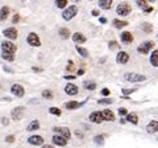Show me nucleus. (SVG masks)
I'll return each mask as SVG.
<instances>
[{"mask_svg":"<svg viewBox=\"0 0 158 148\" xmlns=\"http://www.w3.org/2000/svg\"><path fill=\"white\" fill-rule=\"evenodd\" d=\"M40 128V122L38 120H33L29 123V126H28V131H36Z\"/></svg>","mask_w":158,"mask_h":148,"instance_id":"cd10ccee","label":"nucleus"},{"mask_svg":"<svg viewBox=\"0 0 158 148\" xmlns=\"http://www.w3.org/2000/svg\"><path fill=\"white\" fill-rule=\"evenodd\" d=\"M136 3H137V6L140 7L144 12H146V13H150V12L153 11V7L148 6V0H137Z\"/></svg>","mask_w":158,"mask_h":148,"instance_id":"2eb2a0df","label":"nucleus"},{"mask_svg":"<svg viewBox=\"0 0 158 148\" xmlns=\"http://www.w3.org/2000/svg\"><path fill=\"white\" fill-rule=\"evenodd\" d=\"M110 48H111V49L117 48V42H116V41H111V42H110Z\"/></svg>","mask_w":158,"mask_h":148,"instance_id":"37998d69","label":"nucleus"},{"mask_svg":"<svg viewBox=\"0 0 158 148\" xmlns=\"http://www.w3.org/2000/svg\"><path fill=\"white\" fill-rule=\"evenodd\" d=\"M74 2H77V3H78V2H81V0H74Z\"/></svg>","mask_w":158,"mask_h":148,"instance_id":"5fc2aeb1","label":"nucleus"},{"mask_svg":"<svg viewBox=\"0 0 158 148\" xmlns=\"http://www.w3.org/2000/svg\"><path fill=\"white\" fill-rule=\"evenodd\" d=\"M65 78H66V80H74L75 77H74V76H65Z\"/></svg>","mask_w":158,"mask_h":148,"instance_id":"de8ad7c7","label":"nucleus"},{"mask_svg":"<svg viewBox=\"0 0 158 148\" xmlns=\"http://www.w3.org/2000/svg\"><path fill=\"white\" fill-rule=\"evenodd\" d=\"M28 143L32 146H41L44 143V137L40 136V135H32V136H29Z\"/></svg>","mask_w":158,"mask_h":148,"instance_id":"ddd939ff","label":"nucleus"},{"mask_svg":"<svg viewBox=\"0 0 158 148\" xmlns=\"http://www.w3.org/2000/svg\"><path fill=\"white\" fill-rule=\"evenodd\" d=\"M113 0H99V7L102 9H111Z\"/></svg>","mask_w":158,"mask_h":148,"instance_id":"412c9836","label":"nucleus"},{"mask_svg":"<svg viewBox=\"0 0 158 148\" xmlns=\"http://www.w3.org/2000/svg\"><path fill=\"white\" fill-rule=\"evenodd\" d=\"M92 15H94V16H99V12L96 11V9H94V11H92Z\"/></svg>","mask_w":158,"mask_h":148,"instance_id":"09e8293b","label":"nucleus"},{"mask_svg":"<svg viewBox=\"0 0 158 148\" xmlns=\"http://www.w3.org/2000/svg\"><path fill=\"white\" fill-rule=\"evenodd\" d=\"M102 94L103 95H110V90H108V89H103V90H102Z\"/></svg>","mask_w":158,"mask_h":148,"instance_id":"c03bdc74","label":"nucleus"},{"mask_svg":"<svg viewBox=\"0 0 158 148\" xmlns=\"http://www.w3.org/2000/svg\"><path fill=\"white\" fill-rule=\"evenodd\" d=\"M127 120L131 122L132 124H137L138 123V118L136 114H127Z\"/></svg>","mask_w":158,"mask_h":148,"instance_id":"c85d7f7f","label":"nucleus"},{"mask_svg":"<svg viewBox=\"0 0 158 148\" xmlns=\"http://www.w3.org/2000/svg\"><path fill=\"white\" fill-rule=\"evenodd\" d=\"M94 141H95V144H98V146H103V144H104V139H103V136H102V135L95 136Z\"/></svg>","mask_w":158,"mask_h":148,"instance_id":"f704fd0d","label":"nucleus"},{"mask_svg":"<svg viewBox=\"0 0 158 148\" xmlns=\"http://www.w3.org/2000/svg\"><path fill=\"white\" fill-rule=\"evenodd\" d=\"M11 93L13 95H16L17 98H21V97H24V94H25V90H24V87L21 85L15 83V85H12V87H11Z\"/></svg>","mask_w":158,"mask_h":148,"instance_id":"0eeeda50","label":"nucleus"},{"mask_svg":"<svg viewBox=\"0 0 158 148\" xmlns=\"http://www.w3.org/2000/svg\"><path fill=\"white\" fill-rule=\"evenodd\" d=\"M42 97L46 98V99H53V93L50 90H44L42 91Z\"/></svg>","mask_w":158,"mask_h":148,"instance_id":"c9c22d12","label":"nucleus"},{"mask_svg":"<svg viewBox=\"0 0 158 148\" xmlns=\"http://www.w3.org/2000/svg\"><path fill=\"white\" fill-rule=\"evenodd\" d=\"M118 114H120V115H127V114H128V111H127V108H124V107H121V108H118Z\"/></svg>","mask_w":158,"mask_h":148,"instance_id":"a19ab883","label":"nucleus"},{"mask_svg":"<svg viewBox=\"0 0 158 148\" xmlns=\"http://www.w3.org/2000/svg\"><path fill=\"white\" fill-rule=\"evenodd\" d=\"M56 6H57L58 8H66L67 0H56Z\"/></svg>","mask_w":158,"mask_h":148,"instance_id":"72a5a7b5","label":"nucleus"},{"mask_svg":"<svg viewBox=\"0 0 158 148\" xmlns=\"http://www.w3.org/2000/svg\"><path fill=\"white\" fill-rule=\"evenodd\" d=\"M53 130H54V132H57V134L62 135L63 137H66L67 140L70 139V136H71L70 130H69V128H66V127H54Z\"/></svg>","mask_w":158,"mask_h":148,"instance_id":"1a4fd4ad","label":"nucleus"},{"mask_svg":"<svg viewBox=\"0 0 158 148\" xmlns=\"http://www.w3.org/2000/svg\"><path fill=\"white\" fill-rule=\"evenodd\" d=\"M85 102H82V103H79V102H75V101H70V102H67L65 103V107L67 108V110H77V108H79Z\"/></svg>","mask_w":158,"mask_h":148,"instance_id":"6ab92c4d","label":"nucleus"},{"mask_svg":"<svg viewBox=\"0 0 158 148\" xmlns=\"http://www.w3.org/2000/svg\"><path fill=\"white\" fill-rule=\"evenodd\" d=\"M146 131L149 132V134H156V132H158V120L150 122L146 127Z\"/></svg>","mask_w":158,"mask_h":148,"instance_id":"f3484780","label":"nucleus"},{"mask_svg":"<svg viewBox=\"0 0 158 148\" xmlns=\"http://www.w3.org/2000/svg\"><path fill=\"white\" fill-rule=\"evenodd\" d=\"M128 25V21H121V20H117V19H115L113 20V27L117 28V29H121Z\"/></svg>","mask_w":158,"mask_h":148,"instance_id":"393cba45","label":"nucleus"},{"mask_svg":"<svg viewBox=\"0 0 158 148\" xmlns=\"http://www.w3.org/2000/svg\"><path fill=\"white\" fill-rule=\"evenodd\" d=\"M153 46H154V42H153V41L142 42L141 45L137 48V52H138V53H141V54H148V53H149L152 49H153Z\"/></svg>","mask_w":158,"mask_h":148,"instance_id":"20e7f679","label":"nucleus"},{"mask_svg":"<svg viewBox=\"0 0 158 148\" xmlns=\"http://www.w3.org/2000/svg\"><path fill=\"white\" fill-rule=\"evenodd\" d=\"M77 13H78V7L77 6H70L62 12V17L65 19L66 21H69V20H71V19L75 17Z\"/></svg>","mask_w":158,"mask_h":148,"instance_id":"f257e3e1","label":"nucleus"},{"mask_svg":"<svg viewBox=\"0 0 158 148\" xmlns=\"http://www.w3.org/2000/svg\"><path fill=\"white\" fill-rule=\"evenodd\" d=\"M90 120L92 123H98V124H100V123L104 120V115H103V111H94L90 114Z\"/></svg>","mask_w":158,"mask_h":148,"instance_id":"423d86ee","label":"nucleus"},{"mask_svg":"<svg viewBox=\"0 0 158 148\" xmlns=\"http://www.w3.org/2000/svg\"><path fill=\"white\" fill-rule=\"evenodd\" d=\"M78 91H79L78 86L74 85V83H69V85H66V87H65V93L69 95H77Z\"/></svg>","mask_w":158,"mask_h":148,"instance_id":"dca6fc26","label":"nucleus"},{"mask_svg":"<svg viewBox=\"0 0 158 148\" xmlns=\"http://www.w3.org/2000/svg\"><path fill=\"white\" fill-rule=\"evenodd\" d=\"M27 41H28V44L31 46H40L41 45V41H40V37L37 36L36 33H29L28 34V38H27Z\"/></svg>","mask_w":158,"mask_h":148,"instance_id":"6e6552de","label":"nucleus"},{"mask_svg":"<svg viewBox=\"0 0 158 148\" xmlns=\"http://www.w3.org/2000/svg\"><path fill=\"white\" fill-rule=\"evenodd\" d=\"M3 34L7 38H9V40H16L17 36H19V33H17V31L15 28H7V29H4Z\"/></svg>","mask_w":158,"mask_h":148,"instance_id":"9d476101","label":"nucleus"},{"mask_svg":"<svg viewBox=\"0 0 158 148\" xmlns=\"http://www.w3.org/2000/svg\"><path fill=\"white\" fill-rule=\"evenodd\" d=\"M112 102H113L112 99H99V101H98L99 105H111Z\"/></svg>","mask_w":158,"mask_h":148,"instance_id":"e433bc0d","label":"nucleus"},{"mask_svg":"<svg viewBox=\"0 0 158 148\" xmlns=\"http://www.w3.org/2000/svg\"><path fill=\"white\" fill-rule=\"evenodd\" d=\"M2 58L6 61H9V62H13L15 61V56L12 53H7V52H3L2 53Z\"/></svg>","mask_w":158,"mask_h":148,"instance_id":"bb28decb","label":"nucleus"},{"mask_svg":"<svg viewBox=\"0 0 158 148\" xmlns=\"http://www.w3.org/2000/svg\"><path fill=\"white\" fill-rule=\"evenodd\" d=\"M24 111H25V107H16V108H13V110H12V118L15 120L21 119Z\"/></svg>","mask_w":158,"mask_h":148,"instance_id":"4468645a","label":"nucleus"},{"mask_svg":"<svg viewBox=\"0 0 158 148\" xmlns=\"http://www.w3.org/2000/svg\"><path fill=\"white\" fill-rule=\"evenodd\" d=\"M19 21H20V16H19V15H15L13 19H12V23L13 24H17Z\"/></svg>","mask_w":158,"mask_h":148,"instance_id":"79ce46f5","label":"nucleus"},{"mask_svg":"<svg viewBox=\"0 0 158 148\" xmlns=\"http://www.w3.org/2000/svg\"><path fill=\"white\" fill-rule=\"evenodd\" d=\"M53 143L56 146H58V147H65L66 144H67V139L66 137H63L62 135H54L53 136Z\"/></svg>","mask_w":158,"mask_h":148,"instance_id":"9b49d317","label":"nucleus"},{"mask_svg":"<svg viewBox=\"0 0 158 148\" xmlns=\"http://www.w3.org/2000/svg\"><path fill=\"white\" fill-rule=\"evenodd\" d=\"M77 52L79 53V56H82L85 58L88 57V50H87V49H85V48H81L79 45H77Z\"/></svg>","mask_w":158,"mask_h":148,"instance_id":"c756f323","label":"nucleus"},{"mask_svg":"<svg viewBox=\"0 0 158 148\" xmlns=\"http://www.w3.org/2000/svg\"><path fill=\"white\" fill-rule=\"evenodd\" d=\"M33 72H41V69L40 67H33Z\"/></svg>","mask_w":158,"mask_h":148,"instance_id":"603ef678","label":"nucleus"},{"mask_svg":"<svg viewBox=\"0 0 158 148\" xmlns=\"http://www.w3.org/2000/svg\"><path fill=\"white\" fill-rule=\"evenodd\" d=\"M49 112L53 114V115H56V116H59L62 114V111L59 110V108H57V107H50V108H49Z\"/></svg>","mask_w":158,"mask_h":148,"instance_id":"2f4dec72","label":"nucleus"},{"mask_svg":"<svg viewBox=\"0 0 158 148\" xmlns=\"http://www.w3.org/2000/svg\"><path fill=\"white\" fill-rule=\"evenodd\" d=\"M73 41L75 42V44H83V42H86V37L83 36L82 33L77 32V33L73 34Z\"/></svg>","mask_w":158,"mask_h":148,"instance_id":"aec40b11","label":"nucleus"},{"mask_svg":"<svg viewBox=\"0 0 158 148\" xmlns=\"http://www.w3.org/2000/svg\"><path fill=\"white\" fill-rule=\"evenodd\" d=\"M66 69H67L69 72H73V70H74V62H73V61H69Z\"/></svg>","mask_w":158,"mask_h":148,"instance_id":"58836bf2","label":"nucleus"},{"mask_svg":"<svg viewBox=\"0 0 158 148\" xmlns=\"http://www.w3.org/2000/svg\"><path fill=\"white\" fill-rule=\"evenodd\" d=\"M6 141H7V143H13V141H15V136H13V135H8V136L6 137Z\"/></svg>","mask_w":158,"mask_h":148,"instance_id":"ea45409f","label":"nucleus"},{"mask_svg":"<svg viewBox=\"0 0 158 148\" xmlns=\"http://www.w3.org/2000/svg\"><path fill=\"white\" fill-rule=\"evenodd\" d=\"M85 89H87V90H95L96 83L95 82H85Z\"/></svg>","mask_w":158,"mask_h":148,"instance_id":"473e14b6","label":"nucleus"},{"mask_svg":"<svg viewBox=\"0 0 158 148\" xmlns=\"http://www.w3.org/2000/svg\"><path fill=\"white\" fill-rule=\"evenodd\" d=\"M100 23H102V24H106V23H107V19H106V17H100Z\"/></svg>","mask_w":158,"mask_h":148,"instance_id":"49530a36","label":"nucleus"},{"mask_svg":"<svg viewBox=\"0 0 158 148\" xmlns=\"http://www.w3.org/2000/svg\"><path fill=\"white\" fill-rule=\"evenodd\" d=\"M2 123H3L4 126H7V124H8V119H7V118H3V119H2Z\"/></svg>","mask_w":158,"mask_h":148,"instance_id":"a18cd8bd","label":"nucleus"},{"mask_svg":"<svg viewBox=\"0 0 158 148\" xmlns=\"http://www.w3.org/2000/svg\"><path fill=\"white\" fill-rule=\"evenodd\" d=\"M2 49H3V52L15 54V53H16V50H17V46L15 45L13 42H11V41H3L2 42Z\"/></svg>","mask_w":158,"mask_h":148,"instance_id":"39448f33","label":"nucleus"},{"mask_svg":"<svg viewBox=\"0 0 158 148\" xmlns=\"http://www.w3.org/2000/svg\"><path fill=\"white\" fill-rule=\"evenodd\" d=\"M148 2H150V3H154V2H156V0H148Z\"/></svg>","mask_w":158,"mask_h":148,"instance_id":"864d4df0","label":"nucleus"},{"mask_svg":"<svg viewBox=\"0 0 158 148\" xmlns=\"http://www.w3.org/2000/svg\"><path fill=\"white\" fill-rule=\"evenodd\" d=\"M59 36H61L63 40H66V38L70 37V31H69L67 28H61L59 29Z\"/></svg>","mask_w":158,"mask_h":148,"instance_id":"a878e982","label":"nucleus"},{"mask_svg":"<svg viewBox=\"0 0 158 148\" xmlns=\"http://www.w3.org/2000/svg\"><path fill=\"white\" fill-rule=\"evenodd\" d=\"M142 31H144L145 33H152L153 32V25L149 23H144L142 24Z\"/></svg>","mask_w":158,"mask_h":148,"instance_id":"7c9ffc66","label":"nucleus"},{"mask_svg":"<svg viewBox=\"0 0 158 148\" xmlns=\"http://www.w3.org/2000/svg\"><path fill=\"white\" fill-rule=\"evenodd\" d=\"M9 15V8L8 7H2L0 8V20H6Z\"/></svg>","mask_w":158,"mask_h":148,"instance_id":"5701e85b","label":"nucleus"},{"mask_svg":"<svg viewBox=\"0 0 158 148\" xmlns=\"http://www.w3.org/2000/svg\"><path fill=\"white\" fill-rule=\"evenodd\" d=\"M120 37H121V41L124 44H131L133 41V34L131 32H123L120 34Z\"/></svg>","mask_w":158,"mask_h":148,"instance_id":"a211bd4d","label":"nucleus"},{"mask_svg":"<svg viewBox=\"0 0 158 148\" xmlns=\"http://www.w3.org/2000/svg\"><path fill=\"white\" fill-rule=\"evenodd\" d=\"M103 115H104V120H108V122H113L115 120V115H113V112L111 110H104L103 111Z\"/></svg>","mask_w":158,"mask_h":148,"instance_id":"4be33fe9","label":"nucleus"},{"mask_svg":"<svg viewBox=\"0 0 158 148\" xmlns=\"http://www.w3.org/2000/svg\"><path fill=\"white\" fill-rule=\"evenodd\" d=\"M136 89H123V94L124 95H128V94H132V93H135Z\"/></svg>","mask_w":158,"mask_h":148,"instance_id":"4c0bfd02","label":"nucleus"},{"mask_svg":"<svg viewBox=\"0 0 158 148\" xmlns=\"http://www.w3.org/2000/svg\"><path fill=\"white\" fill-rule=\"evenodd\" d=\"M42 148H54V147L50 144H45V146H42Z\"/></svg>","mask_w":158,"mask_h":148,"instance_id":"8fccbe9b","label":"nucleus"},{"mask_svg":"<svg viewBox=\"0 0 158 148\" xmlns=\"http://www.w3.org/2000/svg\"><path fill=\"white\" fill-rule=\"evenodd\" d=\"M83 73H85V70H83V69H81V70H78V76H82Z\"/></svg>","mask_w":158,"mask_h":148,"instance_id":"3c124183","label":"nucleus"},{"mask_svg":"<svg viewBox=\"0 0 158 148\" xmlns=\"http://www.w3.org/2000/svg\"><path fill=\"white\" fill-rule=\"evenodd\" d=\"M124 78L128 81V82H144L146 80L145 76L142 74H137V73H127Z\"/></svg>","mask_w":158,"mask_h":148,"instance_id":"f03ea898","label":"nucleus"},{"mask_svg":"<svg viewBox=\"0 0 158 148\" xmlns=\"http://www.w3.org/2000/svg\"><path fill=\"white\" fill-rule=\"evenodd\" d=\"M132 11V7L128 3H120L116 8V13L120 15V16H128Z\"/></svg>","mask_w":158,"mask_h":148,"instance_id":"7ed1b4c3","label":"nucleus"},{"mask_svg":"<svg viewBox=\"0 0 158 148\" xmlns=\"http://www.w3.org/2000/svg\"><path fill=\"white\" fill-rule=\"evenodd\" d=\"M150 63L153 66H156L158 67V50H154L152 53V56H150Z\"/></svg>","mask_w":158,"mask_h":148,"instance_id":"b1692460","label":"nucleus"},{"mask_svg":"<svg viewBox=\"0 0 158 148\" xmlns=\"http://www.w3.org/2000/svg\"><path fill=\"white\" fill-rule=\"evenodd\" d=\"M128 61H129V54H128L127 52L117 53V56H116V62L117 63H121V65H124V63H127Z\"/></svg>","mask_w":158,"mask_h":148,"instance_id":"f8f14e48","label":"nucleus"}]
</instances>
